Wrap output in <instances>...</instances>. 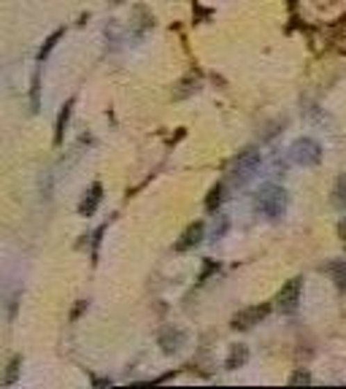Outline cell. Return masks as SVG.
<instances>
[{
	"mask_svg": "<svg viewBox=\"0 0 346 389\" xmlns=\"http://www.w3.org/2000/svg\"><path fill=\"white\" fill-rule=\"evenodd\" d=\"M181 340H184V333H181V330H165V333L160 336V346H163L165 354H173V351H179Z\"/></svg>",
	"mask_w": 346,
	"mask_h": 389,
	"instance_id": "obj_8",
	"label": "cell"
},
{
	"mask_svg": "<svg viewBox=\"0 0 346 389\" xmlns=\"http://www.w3.org/2000/svg\"><path fill=\"white\" fill-rule=\"evenodd\" d=\"M257 168H260V151L247 149V151H241V154L236 157L233 176H236V181H247V179H252V176L257 173Z\"/></svg>",
	"mask_w": 346,
	"mask_h": 389,
	"instance_id": "obj_4",
	"label": "cell"
},
{
	"mask_svg": "<svg viewBox=\"0 0 346 389\" xmlns=\"http://www.w3.org/2000/svg\"><path fill=\"white\" fill-rule=\"evenodd\" d=\"M265 314H268V308H265V306H254V308H247V311H241V314L233 316V327L249 330V327L260 324V319H263Z\"/></svg>",
	"mask_w": 346,
	"mask_h": 389,
	"instance_id": "obj_5",
	"label": "cell"
},
{
	"mask_svg": "<svg viewBox=\"0 0 346 389\" xmlns=\"http://www.w3.org/2000/svg\"><path fill=\"white\" fill-rule=\"evenodd\" d=\"M290 157H293V163L297 165H317L322 160V146L314 141V138H297L293 149H290Z\"/></svg>",
	"mask_w": 346,
	"mask_h": 389,
	"instance_id": "obj_2",
	"label": "cell"
},
{
	"mask_svg": "<svg viewBox=\"0 0 346 389\" xmlns=\"http://www.w3.org/2000/svg\"><path fill=\"white\" fill-rule=\"evenodd\" d=\"M336 203L338 206H346V176H341L338 181H336Z\"/></svg>",
	"mask_w": 346,
	"mask_h": 389,
	"instance_id": "obj_11",
	"label": "cell"
},
{
	"mask_svg": "<svg viewBox=\"0 0 346 389\" xmlns=\"http://www.w3.org/2000/svg\"><path fill=\"white\" fill-rule=\"evenodd\" d=\"M254 208L268 219H279L287 211V192L279 184H265L254 194Z\"/></svg>",
	"mask_w": 346,
	"mask_h": 389,
	"instance_id": "obj_1",
	"label": "cell"
},
{
	"mask_svg": "<svg viewBox=\"0 0 346 389\" xmlns=\"http://www.w3.org/2000/svg\"><path fill=\"white\" fill-rule=\"evenodd\" d=\"M200 238H203V224H192L184 235H181V241L176 243V251H187V249H192V246H198Z\"/></svg>",
	"mask_w": 346,
	"mask_h": 389,
	"instance_id": "obj_6",
	"label": "cell"
},
{
	"mask_svg": "<svg viewBox=\"0 0 346 389\" xmlns=\"http://www.w3.org/2000/svg\"><path fill=\"white\" fill-rule=\"evenodd\" d=\"M220 200H222V187H214L211 194H208V203H206V206H208V211H214V208L220 206Z\"/></svg>",
	"mask_w": 346,
	"mask_h": 389,
	"instance_id": "obj_13",
	"label": "cell"
},
{
	"mask_svg": "<svg viewBox=\"0 0 346 389\" xmlns=\"http://www.w3.org/2000/svg\"><path fill=\"white\" fill-rule=\"evenodd\" d=\"M311 379L306 376V373H297V376H293V384H308Z\"/></svg>",
	"mask_w": 346,
	"mask_h": 389,
	"instance_id": "obj_15",
	"label": "cell"
},
{
	"mask_svg": "<svg viewBox=\"0 0 346 389\" xmlns=\"http://www.w3.org/2000/svg\"><path fill=\"white\" fill-rule=\"evenodd\" d=\"M60 35H63V33H54V35H51L49 41H47V47L41 49V57H38V60H41V63H44V60H47V54H49L51 49H54V44H57V41H60Z\"/></svg>",
	"mask_w": 346,
	"mask_h": 389,
	"instance_id": "obj_14",
	"label": "cell"
},
{
	"mask_svg": "<svg viewBox=\"0 0 346 389\" xmlns=\"http://www.w3.org/2000/svg\"><path fill=\"white\" fill-rule=\"evenodd\" d=\"M249 360V351H247V346H233V351H230V357H227V363H224V367L227 370H236V367H241V365L247 363Z\"/></svg>",
	"mask_w": 346,
	"mask_h": 389,
	"instance_id": "obj_9",
	"label": "cell"
},
{
	"mask_svg": "<svg viewBox=\"0 0 346 389\" xmlns=\"http://www.w3.org/2000/svg\"><path fill=\"white\" fill-rule=\"evenodd\" d=\"M100 192H103V190H100V184H95V187L87 192V197H84V200H81V206H79V214H81V217H90V214H95L100 197H103Z\"/></svg>",
	"mask_w": 346,
	"mask_h": 389,
	"instance_id": "obj_7",
	"label": "cell"
},
{
	"mask_svg": "<svg viewBox=\"0 0 346 389\" xmlns=\"http://www.w3.org/2000/svg\"><path fill=\"white\" fill-rule=\"evenodd\" d=\"M300 295H303V279L287 281V284L281 287V292H279V297H276L279 311H281V314H295L297 306H300Z\"/></svg>",
	"mask_w": 346,
	"mask_h": 389,
	"instance_id": "obj_3",
	"label": "cell"
},
{
	"mask_svg": "<svg viewBox=\"0 0 346 389\" xmlns=\"http://www.w3.org/2000/svg\"><path fill=\"white\" fill-rule=\"evenodd\" d=\"M327 273L333 276V281H336V287H338V290H346V263L344 260L330 263V265H327Z\"/></svg>",
	"mask_w": 346,
	"mask_h": 389,
	"instance_id": "obj_10",
	"label": "cell"
},
{
	"mask_svg": "<svg viewBox=\"0 0 346 389\" xmlns=\"http://www.w3.org/2000/svg\"><path fill=\"white\" fill-rule=\"evenodd\" d=\"M341 238H344V243H346V219L341 222Z\"/></svg>",
	"mask_w": 346,
	"mask_h": 389,
	"instance_id": "obj_16",
	"label": "cell"
},
{
	"mask_svg": "<svg viewBox=\"0 0 346 389\" xmlns=\"http://www.w3.org/2000/svg\"><path fill=\"white\" fill-rule=\"evenodd\" d=\"M68 117H71V103L65 106V111L60 114V119H57V144L63 141V127H65V122H68Z\"/></svg>",
	"mask_w": 346,
	"mask_h": 389,
	"instance_id": "obj_12",
	"label": "cell"
}]
</instances>
